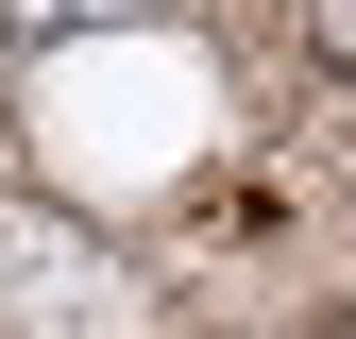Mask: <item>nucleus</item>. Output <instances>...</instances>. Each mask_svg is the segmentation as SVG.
Returning <instances> with one entry per match:
<instances>
[{
  "mask_svg": "<svg viewBox=\"0 0 356 339\" xmlns=\"http://www.w3.org/2000/svg\"><path fill=\"white\" fill-rule=\"evenodd\" d=\"M17 34H85V17H153V0H0Z\"/></svg>",
  "mask_w": 356,
  "mask_h": 339,
  "instance_id": "nucleus-1",
  "label": "nucleus"
},
{
  "mask_svg": "<svg viewBox=\"0 0 356 339\" xmlns=\"http://www.w3.org/2000/svg\"><path fill=\"white\" fill-rule=\"evenodd\" d=\"M305 34H323V68H356V0H323V17H305Z\"/></svg>",
  "mask_w": 356,
  "mask_h": 339,
  "instance_id": "nucleus-2",
  "label": "nucleus"
}]
</instances>
